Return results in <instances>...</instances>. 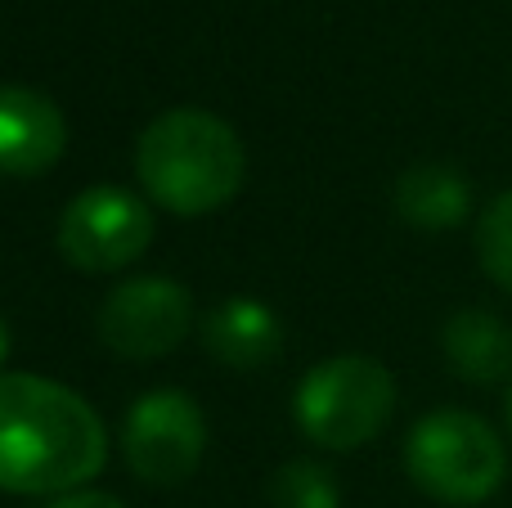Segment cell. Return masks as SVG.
<instances>
[{
	"instance_id": "cell-15",
	"label": "cell",
	"mask_w": 512,
	"mask_h": 508,
	"mask_svg": "<svg viewBox=\"0 0 512 508\" xmlns=\"http://www.w3.org/2000/svg\"><path fill=\"white\" fill-rule=\"evenodd\" d=\"M5 356H9V329H5V320H0V365H5Z\"/></svg>"
},
{
	"instance_id": "cell-8",
	"label": "cell",
	"mask_w": 512,
	"mask_h": 508,
	"mask_svg": "<svg viewBox=\"0 0 512 508\" xmlns=\"http://www.w3.org/2000/svg\"><path fill=\"white\" fill-rule=\"evenodd\" d=\"M68 149L59 104L32 86H0V176H45Z\"/></svg>"
},
{
	"instance_id": "cell-2",
	"label": "cell",
	"mask_w": 512,
	"mask_h": 508,
	"mask_svg": "<svg viewBox=\"0 0 512 508\" xmlns=\"http://www.w3.org/2000/svg\"><path fill=\"white\" fill-rule=\"evenodd\" d=\"M135 176L153 203L176 216H203L243 189L248 153L230 122L207 108H171L144 126L135 144Z\"/></svg>"
},
{
	"instance_id": "cell-12",
	"label": "cell",
	"mask_w": 512,
	"mask_h": 508,
	"mask_svg": "<svg viewBox=\"0 0 512 508\" xmlns=\"http://www.w3.org/2000/svg\"><path fill=\"white\" fill-rule=\"evenodd\" d=\"M337 482L324 464L310 459H292L288 468H279V477L270 482V508H337Z\"/></svg>"
},
{
	"instance_id": "cell-16",
	"label": "cell",
	"mask_w": 512,
	"mask_h": 508,
	"mask_svg": "<svg viewBox=\"0 0 512 508\" xmlns=\"http://www.w3.org/2000/svg\"><path fill=\"white\" fill-rule=\"evenodd\" d=\"M508 428H512V392H508Z\"/></svg>"
},
{
	"instance_id": "cell-5",
	"label": "cell",
	"mask_w": 512,
	"mask_h": 508,
	"mask_svg": "<svg viewBox=\"0 0 512 508\" xmlns=\"http://www.w3.org/2000/svg\"><path fill=\"white\" fill-rule=\"evenodd\" d=\"M126 464L140 482L153 486H176L194 477L207 450V419L198 401L180 387H158V392L140 396L126 414Z\"/></svg>"
},
{
	"instance_id": "cell-6",
	"label": "cell",
	"mask_w": 512,
	"mask_h": 508,
	"mask_svg": "<svg viewBox=\"0 0 512 508\" xmlns=\"http://www.w3.org/2000/svg\"><path fill=\"white\" fill-rule=\"evenodd\" d=\"M153 239V216L135 194L117 185L81 189L59 216V252L77 270L104 275L144 257Z\"/></svg>"
},
{
	"instance_id": "cell-13",
	"label": "cell",
	"mask_w": 512,
	"mask_h": 508,
	"mask_svg": "<svg viewBox=\"0 0 512 508\" xmlns=\"http://www.w3.org/2000/svg\"><path fill=\"white\" fill-rule=\"evenodd\" d=\"M477 257L481 270L499 288L512 293V194H499L477 221Z\"/></svg>"
},
{
	"instance_id": "cell-14",
	"label": "cell",
	"mask_w": 512,
	"mask_h": 508,
	"mask_svg": "<svg viewBox=\"0 0 512 508\" xmlns=\"http://www.w3.org/2000/svg\"><path fill=\"white\" fill-rule=\"evenodd\" d=\"M50 508H126V504L117 500V495H104V491H68Z\"/></svg>"
},
{
	"instance_id": "cell-11",
	"label": "cell",
	"mask_w": 512,
	"mask_h": 508,
	"mask_svg": "<svg viewBox=\"0 0 512 508\" xmlns=\"http://www.w3.org/2000/svg\"><path fill=\"white\" fill-rule=\"evenodd\" d=\"M472 207L463 171L445 162H418L396 180V212L418 230H454Z\"/></svg>"
},
{
	"instance_id": "cell-10",
	"label": "cell",
	"mask_w": 512,
	"mask_h": 508,
	"mask_svg": "<svg viewBox=\"0 0 512 508\" xmlns=\"http://www.w3.org/2000/svg\"><path fill=\"white\" fill-rule=\"evenodd\" d=\"M445 360L468 383L512 378V329L490 311H459L441 333Z\"/></svg>"
},
{
	"instance_id": "cell-4",
	"label": "cell",
	"mask_w": 512,
	"mask_h": 508,
	"mask_svg": "<svg viewBox=\"0 0 512 508\" xmlns=\"http://www.w3.org/2000/svg\"><path fill=\"white\" fill-rule=\"evenodd\" d=\"M396 378L373 356H333L297 383V428L324 450H355L387 428Z\"/></svg>"
},
{
	"instance_id": "cell-7",
	"label": "cell",
	"mask_w": 512,
	"mask_h": 508,
	"mask_svg": "<svg viewBox=\"0 0 512 508\" xmlns=\"http://www.w3.org/2000/svg\"><path fill=\"white\" fill-rule=\"evenodd\" d=\"M194 324V302L176 279L140 275L117 284L95 315L99 342L122 360H158L180 347Z\"/></svg>"
},
{
	"instance_id": "cell-9",
	"label": "cell",
	"mask_w": 512,
	"mask_h": 508,
	"mask_svg": "<svg viewBox=\"0 0 512 508\" xmlns=\"http://www.w3.org/2000/svg\"><path fill=\"white\" fill-rule=\"evenodd\" d=\"M203 347L230 369H256L283 351V324L265 302L230 297L207 315Z\"/></svg>"
},
{
	"instance_id": "cell-3",
	"label": "cell",
	"mask_w": 512,
	"mask_h": 508,
	"mask_svg": "<svg viewBox=\"0 0 512 508\" xmlns=\"http://www.w3.org/2000/svg\"><path fill=\"white\" fill-rule=\"evenodd\" d=\"M405 468L418 491L441 504H481L504 486L508 450L486 419L468 410H436L414 423Z\"/></svg>"
},
{
	"instance_id": "cell-1",
	"label": "cell",
	"mask_w": 512,
	"mask_h": 508,
	"mask_svg": "<svg viewBox=\"0 0 512 508\" xmlns=\"http://www.w3.org/2000/svg\"><path fill=\"white\" fill-rule=\"evenodd\" d=\"M108 459L99 414L41 374H0V491L68 495Z\"/></svg>"
}]
</instances>
